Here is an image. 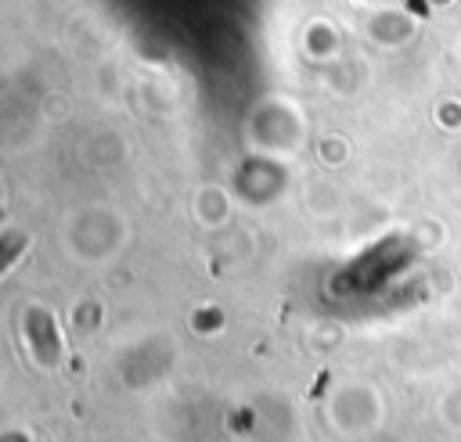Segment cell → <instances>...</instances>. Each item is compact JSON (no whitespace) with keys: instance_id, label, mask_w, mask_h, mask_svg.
<instances>
[{"instance_id":"cell-1","label":"cell","mask_w":461,"mask_h":442,"mask_svg":"<svg viewBox=\"0 0 461 442\" xmlns=\"http://www.w3.org/2000/svg\"><path fill=\"white\" fill-rule=\"evenodd\" d=\"M22 248H25V237H22V234H4V237H0V273L18 259Z\"/></svg>"}]
</instances>
